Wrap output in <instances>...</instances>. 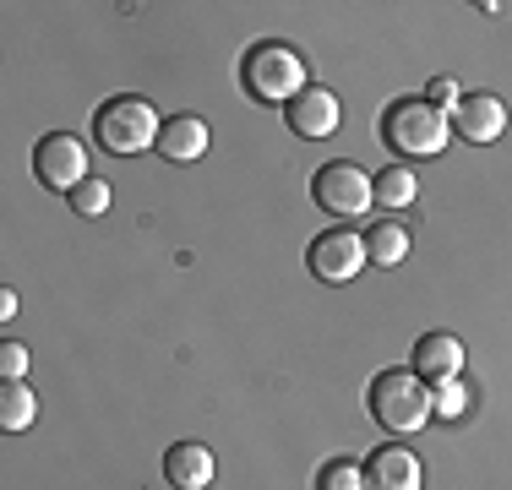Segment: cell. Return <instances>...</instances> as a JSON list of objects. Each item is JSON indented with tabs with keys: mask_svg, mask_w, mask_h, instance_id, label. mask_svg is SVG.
<instances>
[{
	"mask_svg": "<svg viewBox=\"0 0 512 490\" xmlns=\"http://www.w3.org/2000/svg\"><path fill=\"white\" fill-rule=\"evenodd\" d=\"M376 137L404 158H436L447 147V137H453V120L431 98H393L376 115Z\"/></svg>",
	"mask_w": 512,
	"mask_h": 490,
	"instance_id": "cell-1",
	"label": "cell"
},
{
	"mask_svg": "<svg viewBox=\"0 0 512 490\" xmlns=\"http://www.w3.org/2000/svg\"><path fill=\"white\" fill-rule=\"evenodd\" d=\"M365 409H371V420L382 425V431L393 436H414L425 420H431V382L414 371H382L365 392Z\"/></svg>",
	"mask_w": 512,
	"mask_h": 490,
	"instance_id": "cell-2",
	"label": "cell"
},
{
	"mask_svg": "<svg viewBox=\"0 0 512 490\" xmlns=\"http://www.w3.org/2000/svg\"><path fill=\"white\" fill-rule=\"evenodd\" d=\"M240 82H246L251 98H262V104H295L300 93H306V60H300V49L289 44H251V55L240 60Z\"/></svg>",
	"mask_w": 512,
	"mask_h": 490,
	"instance_id": "cell-3",
	"label": "cell"
},
{
	"mask_svg": "<svg viewBox=\"0 0 512 490\" xmlns=\"http://www.w3.org/2000/svg\"><path fill=\"white\" fill-rule=\"evenodd\" d=\"M158 109L148 98L137 93H120L99 104V115H93V137H99L109 153H142V147H158Z\"/></svg>",
	"mask_w": 512,
	"mask_h": 490,
	"instance_id": "cell-4",
	"label": "cell"
},
{
	"mask_svg": "<svg viewBox=\"0 0 512 490\" xmlns=\"http://www.w3.org/2000/svg\"><path fill=\"white\" fill-rule=\"evenodd\" d=\"M311 196L327 218H360V213H371L376 186L360 164H322L311 180Z\"/></svg>",
	"mask_w": 512,
	"mask_h": 490,
	"instance_id": "cell-5",
	"label": "cell"
},
{
	"mask_svg": "<svg viewBox=\"0 0 512 490\" xmlns=\"http://www.w3.org/2000/svg\"><path fill=\"white\" fill-rule=\"evenodd\" d=\"M33 175H39V186L71 196L88 180V147L71 137V131H50V137L33 147Z\"/></svg>",
	"mask_w": 512,
	"mask_h": 490,
	"instance_id": "cell-6",
	"label": "cell"
},
{
	"mask_svg": "<svg viewBox=\"0 0 512 490\" xmlns=\"http://www.w3.org/2000/svg\"><path fill=\"white\" fill-rule=\"evenodd\" d=\"M306 267L322 284H349V278L365 267V240L355 235V229H322V235L311 240L306 251Z\"/></svg>",
	"mask_w": 512,
	"mask_h": 490,
	"instance_id": "cell-7",
	"label": "cell"
},
{
	"mask_svg": "<svg viewBox=\"0 0 512 490\" xmlns=\"http://www.w3.org/2000/svg\"><path fill=\"white\" fill-rule=\"evenodd\" d=\"M284 120H289V131H295V137L322 142V137H333V131H338L344 104H338V93H327V88H306L295 104H284Z\"/></svg>",
	"mask_w": 512,
	"mask_h": 490,
	"instance_id": "cell-8",
	"label": "cell"
},
{
	"mask_svg": "<svg viewBox=\"0 0 512 490\" xmlns=\"http://www.w3.org/2000/svg\"><path fill=\"white\" fill-rule=\"evenodd\" d=\"M447 120H453V131L463 142H480L485 147V142H496L507 131V104L496 93H463L458 109Z\"/></svg>",
	"mask_w": 512,
	"mask_h": 490,
	"instance_id": "cell-9",
	"label": "cell"
},
{
	"mask_svg": "<svg viewBox=\"0 0 512 490\" xmlns=\"http://www.w3.org/2000/svg\"><path fill=\"white\" fill-rule=\"evenodd\" d=\"M365 490H425V463L409 447H376L365 458Z\"/></svg>",
	"mask_w": 512,
	"mask_h": 490,
	"instance_id": "cell-10",
	"label": "cell"
},
{
	"mask_svg": "<svg viewBox=\"0 0 512 490\" xmlns=\"http://www.w3.org/2000/svg\"><path fill=\"white\" fill-rule=\"evenodd\" d=\"M409 360H414L409 365L414 376H425V382H447V376L463 371V343L453 333H425L420 343H414Z\"/></svg>",
	"mask_w": 512,
	"mask_h": 490,
	"instance_id": "cell-11",
	"label": "cell"
},
{
	"mask_svg": "<svg viewBox=\"0 0 512 490\" xmlns=\"http://www.w3.org/2000/svg\"><path fill=\"white\" fill-rule=\"evenodd\" d=\"M207 120L202 115H169L164 131H158V153L169 158V164H197L207 153Z\"/></svg>",
	"mask_w": 512,
	"mask_h": 490,
	"instance_id": "cell-12",
	"label": "cell"
},
{
	"mask_svg": "<svg viewBox=\"0 0 512 490\" xmlns=\"http://www.w3.org/2000/svg\"><path fill=\"white\" fill-rule=\"evenodd\" d=\"M164 480L175 490H207L213 485V452L202 441H175L164 452Z\"/></svg>",
	"mask_w": 512,
	"mask_h": 490,
	"instance_id": "cell-13",
	"label": "cell"
},
{
	"mask_svg": "<svg viewBox=\"0 0 512 490\" xmlns=\"http://www.w3.org/2000/svg\"><path fill=\"white\" fill-rule=\"evenodd\" d=\"M365 262H376V267H398V262H404V256H409V229L404 224H398V218H382V224H371V229H365Z\"/></svg>",
	"mask_w": 512,
	"mask_h": 490,
	"instance_id": "cell-14",
	"label": "cell"
},
{
	"mask_svg": "<svg viewBox=\"0 0 512 490\" xmlns=\"http://www.w3.org/2000/svg\"><path fill=\"white\" fill-rule=\"evenodd\" d=\"M39 420V398L28 382H0V431H28Z\"/></svg>",
	"mask_w": 512,
	"mask_h": 490,
	"instance_id": "cell-15",
	"label": "cell"
},
{
	"mask_svg": "<svg viewBox=\"0 0 512 490\" xmlns=\"http://www.w3.org/2000/svg\"><path fill=\"white\" fill-rule=\"evenodd\" d=\"M371 186H376V202L382 207H409L420 196V180H414L409 164H387L382 175H371Z\"/></svg>",
	"mask_w": 512,
	"mask_h": 490,
	"instance_id": "cell-16",
	"label": "cell"
},
{
	"mask_svg": "<svg viewBox=\"0 0 512 490\" xmlns=\"http://www.w3.org/2000/svg\"><path fill=\"white\" fill-rule=\"evenodd\" d=\"M431 409H436V420H463V414H469V387H463L458 376L431 382Z\"/></svg>",
	"mask_w": 512,
	"mask_h": 490,
	"instance_id": "cell-17",
	"label": "cell"
},
{
	"mask_svg": "<svg viewBox=\"0 0 512 490\" xmlns=\"http://www.w3.org/2000/svg\"><path fill=\"white\" fill-rule=\"evenodd\" d=\"M316 490H365V463H349V458L322 463V474H316Z\"/></svg>",
	"mask_w": 512,
	"mask_h": 490,
	"instance_id": "cell-18",
	"label": "cell"
},
{
	"mask_svg": "<svg viewBox=\"0 0 512 490\" xmlns=\"http://www.w3.org/2000/svg\"><path fill=\"white\" fill-rule=\"evenodd\" d=\"M66 202L77 207L82 218H99V213H109V180H93V175H88V180H82L77 191L66 196Z\"/></svg>",
	"mask_w": 512,
	"mask_h": 490,
	"instance_id": "cell-19",
	"label": "cell"
},
{
	"mask_svg": "<svg viewBox=\"0 0 512 490\" xmlns=\"http://www.w3.org/2000/svg\"><path fill=\"white\" fill-rule=\"evenodd\" d=\"M0 376H6V382H22V376H28V349H22V343H0Z\"/></svg>",
	"mask_w": 512,
	"mask_h": 490,
	"instance_id": "cell-20",
	"label": "cell"
},
{
	"mask_svg": "<svg viewBox=\"0 0 512 490\" xmlns=\"http://www.w3.org/2000/svg\"><path fill=\"white\" fill-rule=\"evenodd\" d=\"M425 98H431V104H436V109H442V115H453V109H458V98H463V93H458V82H453V77H436V82H431V88H425Z\"/></svg>",
	"mask_w": 512,
	"mask_h": 490,
	"instance_id": "cell-21",
	"label": "cell"
}]
</instances>
